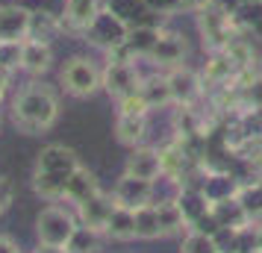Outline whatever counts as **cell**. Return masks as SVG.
Listing matches in <instances>:
<instances>
[{
    "label": "cell",
    "mask_w": 262,
    "mask_h": 253,
    "mask_svg": "<svg viewBox=\"0 0 262 253\" xmlns=\"http://www.w3.org/2000/svg\"><path fill=\"white\" fill-rule=\"evenodd\" d=\"M80 168V162L74 156V150L62 145H50L38 153L36 174H33V189L48 200L65 197V186L71 180V174Z\"/></svg>",
    "instance_id": "cell-2"
},
{
    "label": "cell",
    "mask_w": 262,
    "mask_h": 253,
    "mask_svg": "<svg viewBox=\"0 0 262 253\" xmlns=\"http://www.w3.org/2000/svg\"><path fill=\"white\" fill-rule=\"evenodd\" d=\"M180 253H221V247H218L212 233H206L201 227H191L186 233L183 244H180Z\"/></svg>",
    "instance_id": "cell-23"
},
{
    "label": "cell",
    "mask_w": 262,
    "mask_h": 253,
    "mask_svg": "<svg viewBox=\"0 0 262 253\" xmlns=\"http://www.w3.org/2000/svg\"><path fill=\"white\" fill-rule=\"evenodd\" d=\"M256 253H262V227H256Z\"/></svg>",
    "instance_id": "cell-31"
},
{
    "label": "cell",
    "mask_w": 262,
    "mask_h": 253,
    "mask_svg": "<svg viewBox=\"0 0 262 253\" xmlns=\"http://www.w3.org/2000/svg\"><path fill=\"white\" fill-rule=\"evenodd\" d=\"M147 115H118L115 121V133H118V142L121 145H139L147 133V124H144Z\"/></svg>",
    "instance_id": "cell-20"
},
{
    "label": "cell",
    "mask_w": 262,
    "mask_h": 253,
    "mask_svg": "<svg viewBox=\"0 0 262 253\" xmlns=\"http://www.w3.org/2000/svg\"><path fill=\"white\" fill-rule=\"evenodd\" d=\"M112 209H115L112 194L97 192V194H92L89 200H83V203L77 206V215H80V224H83V227L103 233V229H106L109 215H112Z\"/></svg>",
    "instance_id": "cell-10"
},
{
    "label": "cell",
    "mask_w": 262,
    "mask_h": 253,
    "mask_svg": "<svg viewBox=\"0 0 262 253\" xmlns=\"http://www.w3.org/2000/svg\"><path fill=\"white\" fill-rule=\"evenodd\" d=\"M74 233H77V221H74V215L68 209L48 206V209L38 212V218H36L38 244H45V247H68Z\"/></svg>",
    "instance_id": "cell-3"
},
{
    "label": "cell",
    "mask_w": 262,
    "mask_h": 253,
    "mask_svg": "<svg viewBox=\"0 0 262 253\" xmlns=\"http://www.w3.org/2000/svg\"><path fill=\"white\" fill-rule=\"evenodd\" d=\"M198 27H201V36H203V44L209 50H224L233 36H236V30H233V18L221 9V6H215V3H203L201 12H198Z\"/></svg>",
    "instance_id": "cell-4"
},
{
    "label": "cell",
    "mask_w": 262,
    "mask_h": 253,
    "mask_svg": "<svg viewBox=\"0 0 262 253\" xmlns=\"http://www.w3.org/2000/svg\"><path fill=\"white\" fill-rule=\"evenodd\" d=\"M36 253H68V250H65V247H45V244H38Z\"/></svg>",
    "instance_id": "cell-30"
},
{
    "label": "cell",
    "mask_w": 262,
    "mask_h": 253,
    "mask_svg": "<svg viewBox=\"0 0 262 253\" xmlns=\"http://www.w3.org/2000/svg\"><path fill=\"white\" fill-rule=\"evenodd\" d=\"M33 12L21 6H0V44H21L30 38Z\"/></svg>",
    "instance_id": "cell-6"
},
{
    "label": "cell",
    "mask_w": 262,
    "mask_h": 253,
    "mask_svg": "<svg viewBox=\"0 0 262 253\" xmlns=\"http://www.w3.org/2000/svg\"><path fill=\"white\" fill-rule=\"evenodd\" d=\"M53 62V50H50L48 38H27L21 41V68L27 74H45Z\"/></svg>",
    "instance_id": "cell-13"
},
{
    "label": "cell",
    "mask_w": 262,
    "mask_h": 253,
    "mask_svg": "<svg viewBox=\"0 0 262 253\" xmlns=\"http://www.w3.org/2000/svg\"><path fill=\"white\" fill-rule=\"evenodd\" d=\"M139 74H136V65L127 59H115L109 62L106 74H103V88H106L112 97H127L133 95V91H139Z\"/></svg>",
    "instance_id": "cell-7"
},
{
    "label": "cell",
    "mask_w": 262,
    "mask_h": 253,
    "mask_svg": "<svg viewBox=\"0 0 262 253\" xmlns=\"http://www.w3.org/2000/svg\"><path fill=\"white\" fill-rule=\"evenodd\" d=\"M124 174L139 177V180H147V182H156V177H162V159H159V150H154V147H136L130 156H127Z\"/></svg>",
    "instance_id": "cell-11"
},
{
    "label": "cell",
    "mask_w": 262,
    "mask_h": 253,
    "mask_svg": "<svg viewBox=\"0 0 262 253\" xmlns=\"http://www.w3.org/2000/svg\"><path fill=\"white\" fill-rule=\"evenodd\" d=\"M168 85H171V97H174V103H180V106H191V103L201 97V91H203V80L194 71L183 68V65L171 68V74H168Z\"/></svg>",
    "instance_id": "cell-9"
},
{
    "label": "cell",
    "mask_w": 262,
    "mask_h": 253,
    "mask_svg": "<svg viewBox=\"0 0 262 253\" xmlns=\"http://www.w3.org/2000/svg\"><path fill=\"white\" fill-rule=\"evenodd\" d=\"M147 112H150V106L144 103V97L139 95V91H133V95L121 97V109H118V115H147Z\"/></svg>",
    "instance_id": "cell-26"
},
{
    "label": "cell",
    "mask_w": 262,
    "mask_h": 253,
    "mask_svg": "<svg viewBox=\"0 0 262 253\" xmlns=\"http://www.w3.org/2000/svg\"><path fill=\"white\" fill-rule=\"evenodd\" d=\"M159 159H162V177H177L180 171L186 168V153H183V145H168L159 150Z\"/></svg>",
    "instance_id": "cell-25"
},
{
    "label": "cell",
    "mask_w": 262,
    "mask_h": 253,
    "mask_svg": "<svg viewBox=\"0 0 262 253\" xmlns=\"http://www.w3.org/2000/svg\"><path fill=\"white\" fill-rule=\"evenodd\" d=\"M238 74H242V68L233 62V56L227 50H212V56H209L206 68H203V83L227 85L230 80H236Z\"/></svg>",
    "instance_id": "cell-15"
},
{
    "label": "cell",
    "mask_w": 262,
    "mask_h": 253,
    "mask_svg": "<svg viewBox=\"0 0 262 253\" xmlns=\"http://www.w3.org/2000/svg\"><path fill=\"white\" fill-rule=\"evenodd\" d=\"M112 200L118 206H127V209H139L144 203H154V182L124 174L112 189Z\"/></svg>",
    "instance_id": "cell-8"
},
{
    "label": "cell",
    "mask_w": 262,
    "mask_h": 253,
    "mask_svg": "<svg viewBox=\"0 0 262 253\" xmlns=\"http://www.w3.org/2000/svg\"><path fill=\"white\" fill-rule=\"evenodd\" d=\"M97 192H100V186H97L95 174L80 165V168L71 174L68 186H65V200H71L74 206H80L83 200H89V197H92V194H97Z\"/></svg>",
    "instance_id": "cell-16"
},
{
    "label": "cell",
    "mask_w": 262,
    "mask_h": 253,
    "mask_svg": "<svg viewBox=\"0 0 262 253\" xmlns=\"http://www.w3.org/2000/svg\"><path fill=\"white\" fill-rule=\"evenodd\" d=\"M0 253H18V244L9 236H0Z\"/></svg>",
    "instance_id": "cell-28"
},
{
    "label": "cell",
    "mask_w": 262,
    "mask_h": 253,
    "mask_svg": "<svg viewBox=\"0 0 262 253\" xmlns=\"http://www.w3.org/2000/svg\"><path fill=\"white\" fill-rule=\"evenodd\" d=\"M103 233H106L109 239H115V241L136 239V209H127V206L115 203V209H112V215H109Z\"/></svg>",
    "instance_id": "cell-17"
},
{
    "label": "cell",
    "mask_w": 262,
    "mask_h": 253,
    "mask_svg": "<svg viewBox=\"0 0 262 253\" xmlns=\"http://www.w3.org/2000/svg\"><path fill=\"white\" fill-rule=\"evenodd\" d=\"M6 85H9V71L0 68V100H3V95H6Z\"/></svg>",
    "instance_id": "cell-29"
},
{
    "label": "cell",
    "mask_w": 262,
    "mask_h": 253,
    "mask_svg": "<svg viewBox=\"0 0 262 253\" xmlns=\"http://www.w3.org/2000/svg\"><path fill=\"white\" fill-rule=\"evenodd\" d=\"M65 250L68 253H97L100 250V233L89 229V227H77V233L71 236Z\"/></svg>",
    "instance_id": "cell-24"
},
{
    "label": "cell",
    "mask_w": 262,
    "mask_h": 253,
    "mask_svg": "<svg viewBox=\"0 0 262 253\" xmlns=\"http://www.w3.org/2000/svg\"><path fill=\"white\" fill-rule=\"evenodd\" d=\"M186 56V41L177 33H162L159 38H154V48H150V59L156 65H165V68H177Z\"/></svg>",
    "instance_id": "cell-14"
},
{
    "label": "cell",
    "mask_w": 262,
    "mask_h": 253,
    "mask_svg": "<svg viewBox=\"0 0 262 253\" xmlns=\"http://www.w3.org/2000/svg\"><path fill=\"white\" fill-rule=\"evenodd\" d=\"M97 9H100V0H65V21L71 27H89L95 21Z\"/></svg>",
    "instance_id": "cell-21"
},
{
    "label": "cell",
    "mask_w": 262,
    "mask_h": 253,
    "mask_svg": "<svg viewBox=\"0 0 262 253\" xmlns=\"http://www.w3.org/2000/svg\"><path fill=\"white\" fill-rule=\"evenodd\" d=\"M12 194H15L12 182L6 180V177H0V215L9 209V203H12Z\"/></svg>",
    "instance_id": "cell-27"
},
{
    "label": "cell",
    "mask_w": 262,
    "mask_h": 253,
    "mask_svg": "<svg viewBox=\"0 0 262 253\" xmlns=\"http://www.w3.org/2000/svg\"><path fill=\"white\" fill-rule=\"evenodd\" d=\"M139 95L144 97V103H147L150 109L165 106V103H174L168 77H147V80H142V83H139Z\"/></svg>",
    "instance_id": "cell-19"
},
{
    "label": "cell",
    "mask_w": 262,
    "mask_h": 253,
    "mask_svg": "<svg viewBox=\"0 0 262 253\" xmlns=\"http://www.w3.org/2000/svg\"><path fill=\"white\" fill-rule=\"evenodd\" d=\"M162 227H159V212L156 203H144L136 209V239H159Z\"/></svg>",
    "instance_id": "cell-22"
},
{
    "label": "cell",
    "mask_w": 262,
    "mask_h": 253,
    "mask_svg": "<svg viewBox=\"0 0 262 253\" xmlns=\"http://www.w3.org/2000/svg\"><path fill=\"white\" fill-rule=\"evenodd\" d=\"M156 212H159L162 236H168V233H180V229H191L189 218H186L183 206H180V200H159V203H156Z\"/></svg>",
    "instance_id": "cell-18"
},
{
    "label": "cell",
    "mask_w": 262,
    "mask_h": 253,
    "mask_svg": "<svg viewBox=\"0 0 262 253\" xmlns=\"http://www.w3.org/2000/svg\"><path fill=\"white\" fill-rule=\"evenodd\" d=\"M209 218L215 221V227H224V229H230V233L238 229V227H248V221H250L238 197H218V200H212Z\"/></svg>",
    "instance_id": "cell-12"
},
{
    "label": "cell",
    "mask_w": 262,
    "mask_h": 253,
    "mask_svg": "<svg viewBox=\"0 0 262 253\" xmlns=\"http://www.w3.org/2000/svg\"><path fill=\"white\" fill-rule=\"evenodd\" d=\"M59 115V100L53 95V88L45 83H30L24 85L12 103V118L15 127L27 135L45 133L53 127V121Z\"/></svg>",
    "instance_id": "cell-1"
},
{
    "label": "cell",
    "mask_w": 262,
    "mask_h": 253,
    "mask_svg": "<svg viewBox=\"0 0 262 253\" xmlns=\"http://www.w3.org/2000/svg\"><path fill=\"white\" fill-rule=\"evenodd\" d=\"M62 85L74 97H92L103 85V77L95 68V62H89L85 56H74L62 68Z\"/></svg>",
    "instance_id": "cell-5"
}]
</instances>
